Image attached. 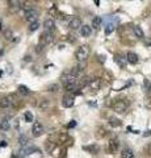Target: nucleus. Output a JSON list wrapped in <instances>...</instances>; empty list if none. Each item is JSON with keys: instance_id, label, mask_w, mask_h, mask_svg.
Returning <instances> with one entry per match:
<instances>
[{"instance_id": "obj_29", "label": "nucleus", "mask_w": 151, "mask_h": 158, "mask_svg": "<svg viewBox=\"0 0 151 158\" xmlns=\"http://www.w3.org/2000/svg\"><path fill=\"white\" fill-rule=\"evenodd\" d=\"M8 4H9V7H11V8H20V2H16V0H13V2H12V0H11V2H8Z\"/></svg>"}, {"instance_id": "obj_25", "label": "nucleus", "mask_w": 151, "mask_h": 158, "mask_svg": "<svg viewBox=\"0 0 151 158\" xmlns=\"http://www.w3.org/2000/svg\"><path fill=\"white\" fill-rule=\"evenodd\" d=\"M59 90V86L57 85V83H53V85H49L47 86V91H50V92H55Z\"/></svg>"}, {"instance_id": "obj_4", "label": "nucleus", "mask_w": 151, "mask_h": 158, "mask_svg": "<svg viewBox=\"0 0 151 158\" xmlns=\"http://www.w3.org/2000/svg\"><path fill=\"white\" fill-rule=\"evenodd\" d=\"M43 132H45V129H43V125L41 124V123L36 121L34 124H33V127H32V135L34 137H40V136L43 135Z\"/></svg>"}, {"instance_id": "obj_18", "label": "nucleus", "mask_w": 151, "mask_h": 158, "mask_svg": "<svg viewBox=\"0 0 151 158\" xmlns=\"http://www.w3.org/2000/svg\"><path fill=\"white\" fill-rule=\"evenodd\" d=\"M49 106H50V102L47 100V99H42L41 100V103H40V110H42V111H46L47 108H49Z\"/></svg>"}, {"instance_id": "obj_15", "label": "nucleus", "mask_w": 151, "mask_h": 158, "mask_svg": "<svg viewBox=\"0 0 151 158\" xmlns=\"http://www.w3.org/2000/svg\"><path fill=\"white\" fill-rule=\"evenodd\" d=\"M121 156H122V158H135L134 152L131 149H129V148H125L122 150V153H121Z\"/></svg>"}, {"instance_id": "obj_13", "label": "nucleus", "mask_w": 151, "mask_h": 158, "mask_svg": "<svg viewBox=\"0 0 151 158\" xmlns=\"http://www.w3.org/2000/svg\"><path fill=\"white\" fill-rule=\"evenodd\" d=\"M91 32H92V28L89 25H81L80 34H81L83 37H89L91 36Z\"/></svg>"}, {"instance_id": "obj_37", "label": "nucleus", "mask_w": 151, "mask_h": 158, "mask_svg": "<svg viewBox=\"0 0 151 158\" xmlns=\"http://www.w3.org/2000/svg\"><path fill=\"white\" fill-rule=\"evenodd\" d=\"M2 54H3V50H0V56H2Z\"/></svg>"}, {"instance_id": "obj_14", "label": "nucleus", "mask_w": 151, "mask_h": 158, "mask_svg": "<svg viewBox=\"0 0 151 158\" xmlns=\"http://www.w3.org/2000/svg\"><path fill=\"white\" fill-rule=\"evenodd\" d=\"M133 33H134V36L137 37V38H145V33L142 31V28L138 27V25H134L133 27Z\"/></svg>"}, {"instance_id": "obj_11", "label": "nucleus", "mask_w": 151, "mask_h": 158, "mask_svg": "<svg viewBox=\"0 0 151 158\" xmlns=\"http://www.w3.org/2000/svg\"><path fill=\"white\" fill-rule=\"evenodd\" d=\"M43 28H45L46 32H51L53 29L55 28V23L53 19H46L45 21H43Z\"/></svg>"}, {"instance_id": "obj_9", "label": "nucleus", "mask_w": 151, "mask_h": 158, "mask_svg": "<svg viewBox=\"0 0 151 158\" xmlns=\"http://www.w3.org/2000/svg\"><path fill=\"white\" fill-rule=\"evenodd\" d=\"M13 104V100H12V95L11 96H6V98H2L0 99V108L6 110V108H9Z\"/></svg>"}, {"instance_id": "obj_24", "label": "nucleus", "mask_w": 151, "mask_h": 158, "mask_svg": "<svg viewBox=\"0 0 151 158\" xmlns=\"http://www.w3.org/2000/svg\"><path fill=\"white\" fill-rule=\"evenodd\" d=\"M38 28H40V23H38V21H34V23H32V24H30V27H29V32H36Z\"/></svg>"}, {"instance_id": "obj_21", "label": "nucleus", "mask_w": 151, "mask_h": 158, "mask_svg": "<svg viewBox=\"0 0 151 158\" xmlns=\"http://www.w3.org/2000/svg\"><path fill=\"white\" fill-rule=\"evenodd\" d=\"M117 148H118V142H117V140H110V142H109V149L112 152H116Z\"/></svg>"}, {"instance_id": "obj_33", "label": "nucleus", "mask_w": 151, "mask_h": 158, "mask_svg": "<svg viewBox=\"0 0 151 158\" xmlns=\"http://www.w3.org/2000/svg\"><path fill=\"white\" fill-rule=\"evenodd\" d=\"M72 127H75V121H72L71 124H69V128H72Z\"/></svg>"}, {"instance_id": "obj_5", "label": "nucleus", "mask_w": 151, "mask_h": 158, "mask_svg": "<svg viewBox=\"0 0 151 158\" xmlns=\"http://www.w3.org/2000/svg\"><path fill=\"white\" fill-rule=\"evenodd\" d=\"M37 19H38V12L36 11V9L30 8V9H28V11L25 12V20H26V21H29L30 24L37 21Z\"/></svg>"}, {"instance_id": "obj_7", "label": "nucleus", "mask_w": 151, "mask_h": 158, "mask_svg": "<svg viewBox=\"0 0 151 158\" xmlns=\"http://www.w3.org/2000/svg\"><path fill=\"white\" fill-rule=\"evenodd\" d=\"M34 152H37V149H36L34 146H24L22 149H21L20 152H18V153H20V154H18V157L21 158V157H26V156H30L32 153H34Z\"/></svg>"}, {"instance_id": "obj_8", "label": "nucleus", "mask_w": 151, "mask_h": 158, "mask_svg": "<svg viewBox=\"0 0 151 158\" xmlns=\"http://www.w3.org/2000/svg\"><path fill=\"white\" fill-rule=\"evenodd\" d=\"M62 83L65 86L70 85V83H76V77H74L72 74H63L62 75Z\"/></svg>"}, {"instance_id": "obj_6", "label": "nucleus", "mask_w": 151, "mask_h": 158, "mask_svg": "<svg viewBox=\"0 0 151 158\" xmlns=\"http://www.w3.org/2000/svg\"><path fill=\"white\" fill-rule=\"evenodd\" d=\"M74 103H75V98L70 95V94H66L65 96H63V100H62V104L65 108H70L74 106Z\"/></svg>"}, {"instance_id": "obj_35", "label": "nucleus", "mask_w": 151, "mask_h": 158, "mask_svg": "<svg viewBox=\"0 0 151 158\" xmlns=\"http://www.w3.org/2000/svg\"><path fill=\"white\" fill-rule=\"evenodd\" d=\"M2 29H3V25H2V23H0V31H2Z\"/></svg>"}, {"instance_id": "obj_17", "label": "nucleus", "mask_w": 151, "mask_h": 158, "mask_svg": "<svg viewBox=\"0 0 151 158\" xmlns=\"http://www.w3.org/2000/svg\"><path fill=\"white\" fill-rule=\"evenodd\" d=\"M92 27H93L95 29H100V27H101V17H99V16L93 17V20H92Z\"/></svg>"}, {"instance_id": "obj_36", "label": "nucleus", "mask_w": 151, "mask_h": 158, "mask_svg": "<svg viewBox=\"0 0 151 158\" xmlns=\"http://www.w3.org/2000/svg\"><path fill=\"white\" fill-rule=\"evenodd\" d=\"M149 90H150V92H151V85H150V87H149Z\"/></svg>"}, {"instance_id": "obj_26", "label": "nucleus", "mask_w": 151, "mask_h": 158, "mask_svg": "<svg viewBox=\"0 0 151 158\" xmlns=\"http://www.w3.org/2000/svg\"><path fill=\"white\" fill-rule=\"evenodd\" d=\"M18 91H20L22 95H29V94H30V91H29V88L28 87H25V86H18Z\"/></svg>"}, {"instance_id": "obj_22", "label": "nucleus", "mask_w": 151, "mask_h": 158, "mask_svg": "<svg viewBox=\"0 0 151 158\" xmlns=\"http://www.w3.org/2000/svg\"><path fill=\"white\" fill-rule=\"evenodd\" d=\"M109 124H110L112 127H113V128H116V127H120V125H121V123H120L118 118L110 117V118H109Z\"/></svg>"}, {"instance_id": "obj_30", "label": "nucleus", "mask_w": 151, "mask_h": 158, "mask_svg": "<svg viewBox=\"0 0 151 158\" xmlns=\"http://www.w3.org/2000/svg\"><path fill=\"white\" fill-rule=\"evenodd\" d=\"M66 88L69 91H75V90H77V85H76V83H70V85L66 86Z\"/></svg>"}, {"instance_id": "obj_34", "label": "nucleus", "mask_w": 151, "mask_h": 158, "mask_svg": "<svg viewBox=\"0 0 151 158\" xmlns=\"http://www.w3.org/2000/svg\"><path fill=\"white\" fill-rule=\"evenodd\" d=\"M0 146H7V142H6V141H2V144H0Z\"/></svg>"}, {"instance_id": "obj_32", "label": "nucleus", "mask_w": 151, "mask_h": 158, "mask_svg": "<svg viewBox=\"0 0 151 158\" xmlns=\"http://www.w3.org/2000/svg\"><path fill=\"white\" fill-rule=\"evenodd\" d=\"M53 149H54V144H47L46 145V150L47 152H51Z\"/></svg>"}, {"instance_id": "obj_28", "label": "nucleus", "mask_w": 151, "mask_h": 158, "mask_svg": "<svg viewBox=\"0 0 151 158\" xmlns=\"http://www.w3.org/2000/svg\"><path fill=\"white\" fill-rule=\"evenodd\" d=\"M113 31H114V25H113V24H108L106 28H105V34H110Z\"/></svg>"}, {"instance_id": "obj_1", "label": "nucleus", "mask_w": 151, "mask_h": 158, "mask_svg": "<svg viewBox=\"0 0 151 158\" xmlns=\"http://www.w3.org/2000/svg\"><path fill=\"white\" fill-rule=\"evenodd\" d=\"M89 54V48L87 45H81L80 48H77V50L75 52V58L80 62H84L87 58H88Z\"/></svg>"}, {"instance_id": "obj_23", "label": "nucleus", "mask_w": 151, "mask_h": 158, "mask_svg": "<svg viewBox=\"0 0 151 158\" xmlns=\"http://www.w3.org/2000/svg\"><path fill=\"white\" fill-rule=\"evenodd\" d=\"M4 38L8 40V41L13 38V32L11 31V29H6V31H4Z\"/></svg>"}, {"instance_id": "obj_16", "label": "nucleus", "mask_w": 151, "mask_h": 158, "mask_svg": "<svg viewBox=\"0 0 151 158\" xmlns=\"http://www.w3.org/2000/svg\"><path fill=\"white\" fill-rule=\"evenodd\" d=\"M9 127H11V124H9L8 118H3L2 123H0V129H2V131H8Z\"/></svg>"}, {"instance_id": "obj_10", "label": "nucleus", "mask_w": 151, "mask_h": 158, "mask_svg": "<svg viewBox=\"0 0 151 158\" xmlns=\"http://www.w3.org/2000/svg\"><path fill=\"white\" fill-rule=\"evenodd\" d=\"M126 61H128L129 63H131V65L138 63V61H139L138 54H135L134 52H128V54H126Z\"/></svg>"}, {"instance_id": "obj_19", "label": "nucleus", "mask_w": 151, "mask_h": 158, "mask_svg": "<svg viewBox=\"0 0 151 158\" xmlns=\"http://www.w3.org/2000/svg\"><path fill=\"white\" fill-rule=\"evenodd\" d=\"M85 150H88L89 153H92V154H97L100 150V148L97 145H91V146H85Z\"/></svg>"}, {"instance_id": "obj_2", "label": "nucleus", "mask_w": 151, "mask_h": 158, "mask_svg": "<svg viewBox=\"0 0 151 158\" xmlns=\"http://www.w3.org/2000/svg\"><path fill=\"white\" fill-rule=\"evenodd\" d=\"M54 41V37H53L51 32H45L42 33L41 40H40V45L41 46H46V45H50V44Z\"/></svg>"}, {"instance_id": "obj_27", "label": "nucleus", "mask_w": 151, "mask_h": 158, "mask_svg": "<svg viewBox=\"0 0 151 158\" xmlns=\"http://www.w3.org/2000/svg\"><path fill=\"white\" fill-rule=\"evenodd\" d=\"M24 117H25V121L26 123H32L33 121V118H34V117H33V115H32V112H25V115H24Z\"/></svg>"}, {"instance_id": "obj_3", "label": "nucleus", "mask_w": 151, "mask_h": 158, "mask_svg": "<svg viewBox=\"0 0 151 158\" xmlns=\"http://www.w3.org/2000/svg\"><path fill=\"white\" fill-rule=\"evenodd\" d=\"M113 110L117 113H125L126 110H128V104H126L125 100H117L113 104Z\"/></svg>"}, {"instance_id": "obj_12", "label": "nucleus", "mask_w": 151, "mask_h": 158, "mask_svg": "<svg viewBox=\"0 0 151 158\" xmlns=\"http://www.w3.org/2000/svg\"><path fill=\"white\" fill-rule=\"evenodd\" d=\"M69 27L71 29H77V28H81V20L79 17H72L69 23Z\"/></svg>"}, {"instance_id": "obj_31", "label": "nucleus", "mask_w": 151, "mask_h": 158, "mask_svg": "<svg viewBox=\"0 0 151 158\" xmlns=\"http://www.w3.org/2000/svg\"><path fill=\"white\" fill-rule=\"evenodd\" d=\"M143 44L147 48H151V37H145L143 38Z\"/></svg>"}, {"instance_id": "obj_20", "label": "nucleus", "mask_w": 151, "mask_h": 158, "mask_svg": "<svg viewBox=\"0 0 151 158\" xmlns=\"http://www.w3.org/2000/svg\"><path fill=\"white\" fill-rule=\"evenodd\" d=\"M18 142H20L21 146H28L29 145V138L26 136H20L18 137Z\"/></svg>"}]
</instances>
